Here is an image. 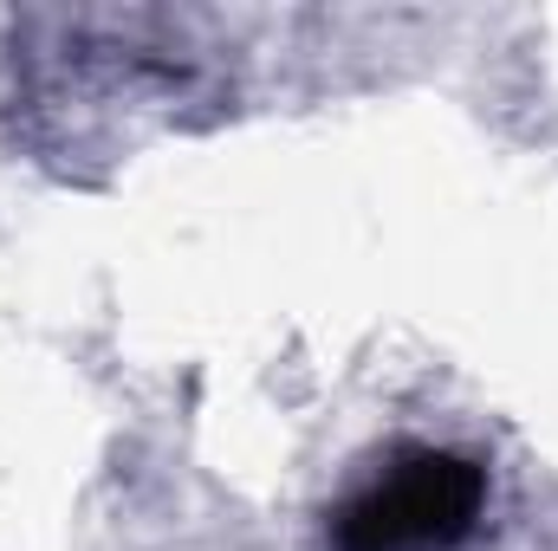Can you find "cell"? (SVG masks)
I'll return each mask as SVG.
<instances>
[{
    "label": "cell",
    "mask_w": 558,
    "mask_h": 551,
    "mask_svg": "<svg viewBox=\"0 0 558 551\" xmlns=\"http://www.w3.org/2000/svg\"><path fill=\"white\" fill-rule=\"evenodd\" d=\"M481 513H487L481 461L454 448H397L331 513V551H461Z\"/></svg>",
    "instance_id": "6da1fadb"
}]
</instances>
